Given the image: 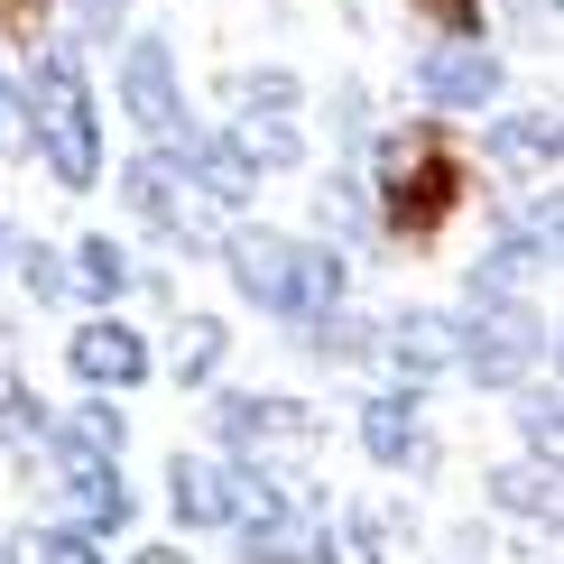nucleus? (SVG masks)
<instances>
[{"mask_svg":"<svg viewBox=\"0 0 564 564\" xmlns=\"http://www.w3.org/2000/svg\"><path fill=\"white\" fill-rule=\"evenodd\" d=\"M370 214H380L389 241H435L444 223H454V204L473 195V176H463L454 139L435 121H398V130H370Z\"/></svg>","mask_w":564,"mask_h":564,"instance_id":"obj_1","label":"nucleus"},{"mask_svg":"<svg viewBox=\"0 0 564 564\" xmlns=\"http://www.w3.org/2000/svg\"><path fill=\"white\" fill-rule=\"evenodd\" d=\"M223 269H231V288L260 305V315H278V324H305V315H324V305L351 296V250L296 241V231H260V223L223 231Z\"/></svg>","mask_w":564,"mask_h":564,"instance_id":"obj_2","label":"nucleus"},{"mask_svg":"<svg viewBox=\"0 0 564 564\" xmlns=\"http://www.w3.org/2000/svg\"><path fill=\"white\" fill-rule=\"evenodd\" d=\"M29 149H37V167L56 176L65 195H93V185H102V111H93L75 37H46L29 56Z\"/></svg>","mask_w":564,"mask_h":564,"instance_id":"obj_3","label":"nucleus"},{"mask_svg":"<svg viewBox=\"0 0 564 564\" xmlns=\"http://www.w3.org/2000/svg\"><path fill=\"white\" fill-rule=\"evenodd\" d=\"M121 204H130V214L149 223L167 250H223V231H231V214L204 195L195 176H185V158L167 149V139H149V149L121 167Z\"/></svg>","mask_w":564,"mask_h":564,"instance_id":"obj_4","label":"nucleus"},{"mask_svg":"<svg viewBox=\"0 0 564 564\" xmlns=\"http://www.w3.org/2000/svg\"><path fill=\"white\" fill-rule=\"evenodd\" d=\"M555 351L546 334V315H536L528 296H509V305H463V351H454V370L463 380H481V389H519L536 361Z\"/></svg>","mask_w":564,"mask_h":564,"instance_id":"obj_5","label":"nucleus"},{"mask_svg":"<svg viewBox=\"0 0 564 564\" xmlns=\"http://www.w3.org/2000/svg\"><path fill=\"white\" fill-rule=\"evenodd\" d=\"M111 84H121V111L139 130H176L185 121V75H176V37L158 29H121V65H111Z\"/></svg>","mask_w":564,"mask_h":564,"instance_id":"obj_6","label":"nucleus"},{"mask_svg":"<svg viewBox=\"0 0 564 564\" xmlns=\"http://www.w3.org/2000/svg\"><path fill=\"white\" fill-rule=\"evenodd\" d=\"M416 102L426 111H500V56H490V37H426L416 46Z\"/></svg>","mask_w":564,"mask_h":564,"instance_id":"obj_7","label":"nucleus"},{"mask_svg":"<svg viewBox=\"0 0 564 564\" xmlns=\"http://www.w3.org/2000/svg\"><path fill=\"white\" fill-rule=\"evenodd\" d=\"M65 370H75L84 389H102V398H130V389L158 370V351H149V334H139V324H121L111 305H93L75 334H65Z\"/></svg>","mask_w":564,"mask_h":564,"instance_id":"obj_8","label":"nucleus"},{"mask_svg":"<svg viewBox=\"0 0 564 564\" xmlns=\"http://www.w3.org/2000/svg\"><path fill=\"white\" fill-rule=\"evenodd\" d=\"M214 435L231 463H260L269 444H315V408L296 398H250V389H223L214 398Z\"/></svg>","mask_w":564,"mask_h":564,"instance_id":"obj_9","label":"nucleus"},{"mask_svg":"<svg viewBox=\"0 0 564 564\" xmlns=\"http://www.w3.org/2000/svg\"><path fill=\"white\" fill-rule=\"evenodd\" d=\"M454 351H463V315H444V305H408V315L380 324V361H389L408 389L444 380V370H454Z\"/></svg>","mask_w":564,"mask_h":564,"instance_id":"obj_10","label":"nucleus"},{"mask_svg":"<svg viewBox=\"0 0 564 564\" xmlns=\"http://www.w3.org/2000/svg\"><path fill=\"white\" fill-rule=\"evenodd\" d=\"M167 519L176 528H231L241 519V463L231 454H167Z\"/></svg>","mask_w":564,"mask_h":564,"instance_id":"obj_11","label":"nucleus"},{"mask_svg":"<svg viewBox=\"0 0 564 564\" xmlns=\"http://www.w3.org/2000/svg\"><path fill=\"white\" fill-rule=\"evenodd\" d=\"M361 454L380 463V473H426V463H435V444H426V398H416L408 380L380 389V398H361Z\"/></svg>","mask_w":564,"mask_h":564,"instance_id":"obj_12","label":"nucleus"},{"mask_svg":"<svg viewBox=\"0 0 564 564\" xmlns=\"http://www.w3.org/2000/svg\"><path fill=\"white\" fill-rule=\"evenodd\" d=\"M65 473V528L84 536H121L130 528V481H121V454H84V463H56Z\"/></svg>","mask_w":564,"mask_h":564,"instance_id":"obj_13","label":"nucleus"},{"mask_svg":"<svg viewBox=\"0 0 564 564\" xmlns=\"http://www.w3.org/2000/svg\"><path fill=\"white\" fill-rule=\"evenodd\" d=\"M490 158H500L509 176L546 185L555 176V111L546 102H536V111H500V121H490Z\"/></svg>","mask_w":564,"mask_h":564,"instance_id":"obj_14","label":"nucleus"},{"mask_svg":"<svg viewBox=\"0 0 564 564\" xmlns=\"http://www.w3.org/2000/svg\"><path fill=\"white\" fill-rule=\"evenodd\" d=\"M370 231H380V214H370V185L351 176V167H334L315 185V241H334V250H361Z\"/></svg>","mask_w":564,"mask_h":564,"instance_id":"obj_15","label":"nucleus"},{"mask_svg":"<svg viewBox=\"0 0 564 564\" xmlns=\"http://www.w3.org/2000/svg\"><path fill=\"white\" fill-rule=\"evenodd\" d=\"M65 278H75V296H93V305H121L139 288V260L121 241H102V231H84V241L65 250Z\"/></svg>","mask_w":564,"mask_h":564,"instance_id":"obj_16","label":"nucleus"},{"mask_svg":"<svg viewBox=\"0 0 564 564\" xmlns=\"http://www.w3.org/2000/svg\"><path fill=\"white\" fill-rule=\"evenodd\" d=\"M305 351L324 370H361V361H380V324L351 315V305H324V315H305Z\"/></svg>","mask_w":564,"mask_h":564,"instance_id":"obj_17","label":"nucleus"},{"mask_svg":"<svg viewBox=\"0 0 564 564\" xmlns=\"http://www.w3.org/2000/svg\"><path fill=\"white\" fill-rule=\"evenodd\" d=\"M121 444H130V416L111 408L102 389H93L84 408L65 416V426H46V454H56V463H84V454H121Z\"/></svg>","mask_w":564,"mask_h":564,"instance_id":"obj_18","label":"nucleus"},{"mask_svg":"<svg viewBox=\"0 0 564 564\" xmlns=\"http://www.w3.org/2000/svg\"><path fill=\"white\" fill-rule=\"evenodd\" d=\"M231 149L260 176H288V167H305V121H288V111H241L231 121Z\"/></svg>","mask_w":564,"mask_h":564,"instance_id":"obj_19","label":"nucleus"},{"mask_svg":"<svg viewBox=\"0 0 564 564\" xmlns=\"http://www.w3.org/2000/svg\"><path fill=\"white\" fill-rule=\"evenodd\" d=\"M490 509H509V519H546L555 528V463H500L490 473Z\"/></svg>","mask_w":564,"mask_h":564,"instance_id":"obj_20","label":"nucleus"},{"mask_svg":"<svg viewBox=\"0 0 564 564\" xmlns=\"http://www.w3.org/2000/svg\"><path fill=\"white\" fill-rule=\"evenodd\" d=\"M223 351H231V334H223L214 315H185L176 343H167V380H176V389H204V380L223 370Z\"/></svg>","mask_w":564,"mask_h":564,"instance_id":"obj_21","label":"nucleus"},{"mask_svg":"<svg viewBox=\"0 0 564 564\" xmlns=\"http://www.w3.org/2000/svg\"><path fill=\"white\" fill-rule=\"evenodd\" d=\"M46 426H56V416H46V398L10 370V380H0V444H10V454L29 463V454H46Z\"/></svg>","mask_w":564,"mask_h":564,"instance_id":"obj_22","label":"nucleus"},{"mask_svg":"<svg viewBox=\"0 0 564 564\" xmlns=\"http://www.w3.org/2000/svg\"><path fill=\"white\" fill-rule=\"evenodd\" d=\"M519 444L536 463H555L564 444V408H555V380H519Z\"/></svg>","mask_w":564,"mask_h":564,"instance_id":"obj_23","label":"nucleus"},{"mask_svg":"<svg viewBox=\"0 0 564 564\" xmlns=\"http://www.w3.org/2000/svg\"><path fill=\"white\" fill-rule=\"evenodd\" d=\"M10 269L29 278V296H37V305H65V296H75V278H65V250H46L37 231H19V250H10Z\"/></svg>","mask_w":564,"mask_h":564,"instance_id":"obj_24","label":"nucleus"},{"mask_svg":"<svg viewBox=\"0 0 564 564\" xmlns=\"http://www.w3.org/2000/svg\"><path fill=\"white\" fill-rule=\"evenodd\" d=\"M241 111H288V121H305V84L288 65H260V75H241Z\"/></svg>","mask_w":564,"mask_h":564,"instance_id":"obj_25","label":"nucleus"},{"mask_svg":"<svg viewBox=\"0 0 564 564\" xmlns=\"http://www.w3.org/2000/svg\"><path fill=\"white\" fill-rule=\"evenodd\" d=\"M29 564H111V555H102V536H84V528H37Z\"/></svg>","mask_w":564,"mask_h":564,"instance_id":"obj_26","label":"nucleus"},{"mask_svg":"<svg viewBox=\"0 0 564 564\" xmlns=\"http://www.w3.org/2000/svg\"><path fill=\"white\" fill-rule=\"evenodd\" d=\"M75 10V46H121L130 29V0H65Z\"/></svg>","mask_w":564,"mask_h":564,"instance_id":"obj_27","label":"nucleus"},{"mask_svg":"<svg viewBox=\"0 0 564 564\" xmlns=\"http://www.w3.org/2000/svg\"><path fill=\"white\" fill-rule=\"evenodd\" d=\"M324 130H334L343 149H370V93H361V84H334V102H324Z\"/></svg>","mask_w":564,"mask_h":564,"instance_id":"obj_28","label":"nucleus"},{"mask_svg":"<svg viewBox=\"0 0 564 564\" xmlns=\"http://www.w3.org/2000/svg\"><path fill=\"white\" fill-rule=\"evenodd\" d=\"M416 19L435 37H481V0H416Z\"/></svg>","mask_w":564,"mask_h":564,"instance_id":"obj_29","label":"nucleus"},{"mask_svg":"<svg viewBox=\"0 0 564 564\" xmlns=\"http://www.w3.org/2000/svg\"><path fill=\"white\" fill-rule=\"evenodd\" d=\"M10 250H19V223H10V214H0V269H10Z\"/></svg>","mask_w":564,"mask_h":564,"instance_id":"obj_30","label":"nucleus"},{"mask_svg":"<svg viewBox=\"0 0 564 564\" xmlns=\"http://www.w3.org/2000/svg\"><path fill=\"white\" fill-rule=\"evenodd\" d=\"M139 564H185V555H176V546H149V555H139Z\"/></svg>","mask_w":564,"mask_h":564,"instance_id":"obj_31","label":"nucleus"},{"mask_svg":"<svg viewBox=\"0 0 564 564\" xmlns=\"http://www.w3.org/2000/svg\"><path fill=\"white\" fill-rule=\"evenodd\" d=\"M0 10H10V19H19V29H29V19H37V10H29V0H0Z\"/></svg>","mask_w":564,"mask_h":564,"instance_id":"obj_32","label":"nucleus"},{"mask_svg":"<svg viewBox=\"0 0 564 564\" xmlns=\"http://www.w3.org/2000/svg\"><path fill=\"white\" fill-rule=\"evenodd\" d=\"M0 130H10V75H0Z\"/></svg>","mask_w":564,"mask_h":564,"instance_id":"obj_33","label":"nucleus"}]
</instances>
